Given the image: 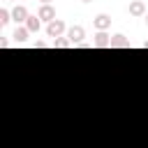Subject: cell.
I'll return each mask as SVG.
<instances>
[{
  "mask_svg": "<svg viewBox=\"0 0 148 148\" xmlns=\"http://www.w3.org/2000/svg\"><path fill=\"white\" fill-rule=\"evenodd\" d=\"M62 32H65V23H62L60 18H56V21H51V23L46 25V35H49V37H53V39H56V37H60Z\"/></svg>",
  "mask_w": 148,
  "mask_h": 148,
  "instance_id": "1",
  "label": "cell"
},
{
  "mask_svg": "<svg viewBox=\"0 0 148 148\" xmlns=\"http://www.w3.org/2000/svg\"><path fill=\"white\" fill-rule=\"evenodd\" d=\"M83 37H86V30H83V25H72V28L67 30V39H69L72 44H79Z\"/></svg>",
  "mask_w": 148,
  "mask_h": 148,
  "instance_id": "2",
  "label": "cell"
},
{
  "mask_svg": "<svg viewBox=\"0 0 148 148\" xmlns=\"http://www.w3.org/2000/svg\"><path fill=\"white\" fill-rule=\"evenodd\" d=\"M37 16H39L42 21H49V23H51V21H56V9H53L51 5H42V7L37 9Z\"/></svg>",
  "mask_w": 148,
  "mask_h": 148,
  "instance_id": "3",
  "label": "cell"
},
{
  "mask_svg": "<svg viewBox=\"0 0 148 148\" xmlns=\"http://www.w3.org/2000/svg\"><path fill=\"white\" fill-rule=\"evenodd\" d=\"M130 14H132V16H146L148 12H146L143 0H132V2H130Z\"/></svg>",
  "mask_w": 148,
  "mask_h": 148,
  "instance_id": "4",
  "label": "cell"
},
{
  "mask_svg": "<svg viewBox=\"0 0 148 148\" xmlns=\"http://www.w3.org/2000/svg\"><path fill=\"white\" fill-rule=\"evenodd\" d=\"M28 16H30V14H28V9H25L23 5H18V7H14V9H12V18H14L16 23H25V21H28Z\"/></svg>",
  "mask_w": 148,
  "mask_h": 148,
  "instance_id": "5",
  "label": "cell"
},
{
  "mask_svg": "<svg viewBox=\"0 0 148 148\" xmlns=\"http://www.w3.org/2000/svg\"><path fill=\"white\" fill-rule=\"evenodd\" d=\"M95 46H111V35L106 30H99L95 35Z\"/></svg>",
  "mask_w": 148,
  "mask_h": 148,
  "instance_id": "6",
  "label": "cell"
},
{
  "mask_svg": "<svg viewBox=\"0 0 148 148\" xmlns=\"http://www.w3.org/2000/svg\"><path fill=\"white\" fill-rule=\"evenodd\" d=\"M92 25H95L97 30H106V28L111 25V16H106V14H99V16L92 21Z\"/></svg>",
  "mask_w": 148,
  "mask_h": 148,
  "instance_id": "7",
  "label": "cell"
},
{
  "mask_svg": "<svg viewBox=\"0 0 148 148\" xmlns=\"http://www.w3.org/2000/svg\"><path fill=\"white\" fill-rule=\"evenodd\" d=\"M28 32H30V30H28L25 25H18V28L14 30V35H12V37H14V42H16V44H21V42H25V39H28Z\"/></svg>",
  "mask_w": 148,
  "mask_h": 148,
  "instance_id": "8",
  "label": "cell"
},
{
  "mask_svg": "<svg viewBox=\"0 0 148 148\" xmlns=\"http://www.w3.org/2000/svg\"><path fill=\"white\" fill-rule=\"evenodd\" d=\"M111 46H116V49H127V46H130V39H127L125 35H113V37H111Z\"/></svg>",
  "mask_w": 148,
  "mask_h": 148,
  "instance_id": "9",
  "label": "cell"
},
{
  "mask_svg": "<svg viewBox=\"0 0 148 148\" xmlns=\"http://www.w3.org/2000/svg\"><path fill=\"white\" fill-rule=\"evenodd\" d=\"M25 28H28L30 32H37V30H39V16H28Z\"/></svg>",
  "mask_w": 148,
  "mask_h": 148,
  "instance_id": "10",
  "label": "cell"
},
{
  "mask_svg": "<svg viewBox=\"0 0 148 148\" xmlns=\"http://www.w3.org/2000/svg\"><path fill=\"white\" fill-rule=\"evenodd\" d=\"M9 21H12V14L7 9H0V25H7Z\"/></svg>",
  "mask_w": 148,
  "mask_h": 148,
  "instance_id": "11",
  "label": "cell"
},
{
  "mask_svg": "<svg viewBox=\"0 0 148 148\" xmlns=\"http://www.w3.org/2000/svg\"><path fill=\"white\" fill-rule=\"evenodd\" d=\"M72 42L69 39H53V46H58V49H65V46H69Z\"/></svg>",
  "mask_w": 148,
  "mask_h": 148,
  "instance_id": "12",
  "label": "cell"
},
{
  "mask_svg": "<svg viewBox=\"0 0 148 148\" xmlns=\"http://www.w3.org/2000/svg\"><path fill=\"white\" fill-rule=\"evenodd\" d=\"M39 2H42V5H51V0H39Z\"/></svg>",
  "mask_w": 148,
  "mask_h": 148,
  "instance_id": "13",
  "label": "cell"
},
{
  "mask_svg": "<svg viewBox=\"0 0 148 148\" xmlns=\"http://www.w3.org/2000/svg\"><path fill=\"white\" fill-rule=\"evenodd\" d=\"M143 49H148V39H146V42H143Z\"/></svg>",
  "mask_w": 148,
  "mask_h": 148,
  "instance_id": "14",
  "label": "cell"
},
{
  "mask_svg": "<svg viewBox=\"0 0 148 148\" xmlns=\"http://www.w3.org/2000/svg\"><path fill=\"white\" fill-rule=\"evenodd\" d=\"M81 2H90V0H81Z\"/></svg>",
  "mask_w": 148,
  "mask_h": 148,
  "instance_id": "15",
  "label": "cell"
},
{
  "mask_svg": "<svg viewBox=\"0 0 148 148\" xmlns=\"http://www.w3.org/2000/svg\"><path fill=\"white\" fill-rule=\"evenodd\" d=\"M146 23H148V14H146Z\"/></svg>",
  "mask_w": 148,
  "mask_h": 148,
  "instance_id": "16",
  "label": "cell"
}]
</instances>
